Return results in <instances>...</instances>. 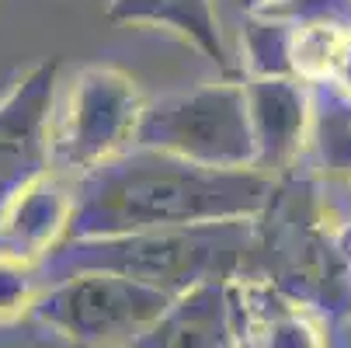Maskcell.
<instances>
[{
    "label": "cell",
    "mask_w": 351,
    "mask_h": 348,
    "mask_svg": "<svg viewBox=\"0 0 351 348\" xmlns=\"http://www.w3.org/2000/svg\"><path fill=\"white\" fill-rule=\"evenodd\" d=\"M275 181V174L258 167L219 171L149 146H132L73 181V220L66 240L258 220Z\"/></svg>",
    "instance_id": "obj_1"
},
{
    "label": "cell",
    "mask_w": 351,
    "mask_h": 348,
    "mask_svg": "<svg viewBox=\"0 0 351 348\" xmlns=\"http://www.w3.org/2000/svg\"><path fill=\"white\" fill-rule=\"evenodd\" d=\"M254 247V220H226L181 230H149L129 237L66 240L42 262V279H60L84 268L119 272L167 296L213 279H240Z\"/></svg>",
    "instance_id": "obj_2"
},
{
    "label": "cell",
    "mask_w": 351,
    "mask_h": 348,
    "mask_svg": "<svg viewBox=\"0 0 351 348\" xmlns=\"http://www.w3.org/2000/svg\"><path fill=\"white\" fill-rule=\"evenodd\" d=\"M254 272L306 310H344L351 303L344 240L330 233L317 188L306 178L275 181L265 213L254 220L247 275Z\"/></svg>",
    "instance_id": "obj_3"
},
{
    "label": "cell",
    "mask_w": 351,
    "mask_h": 348,
    "mask_svg": "<svg viewBox=\"0 0 351 348\" xmlns=\"http://www.w3.org/2000/svg\"><path fill=\"white\" fill-rule=\"evenodd\" d=\"M136 146L219 171L258 167V136L250 122L247 84H198L149 102L136 132Z\"/></svg>",
    "instance_id": "obj_4"
},
{
    "label": "cell",
    "mask_w": 351,
    "mask_h": 348,
    "mask_svg": "<svg viewBox=\"0 0 351 348\" xmlns=\"http://www.w3.org/2000/svg\"><path fill=\"white\" fill-rule=\"evenodd\" d=\"M174 296L119 272L84 268L45 282L32 317L56 338L80 348H132Z\"/></svg>",
    "instance_id": "obj_5"
},
{
    "label": "cell",
    "mask_w": 351,
    "mask_h": 348,
    "mask_svg": "<svg viewBox=\"0 0 351 348\" xmlns=\"http://www.w3.org/2000/svg\"><path fill=\"white\" fill-rule=\"evenodd\" d=\"M146 102L136 80L112 67H84L53 119V171L77 181L136 146Z\"/></svg>",
    "instance_id": "obj_6"
},
{
    "label": "cell",
    "mask_w": 351,
    "mask_h": 348,
    "mask_svg": "<svg viewBox=\"0 0 351 348\" xmlns=\"http://www.w3.org/2000/svg\"><path fill=\"white\" fill-rule=\"evenodd\" d=\"M60 60H42L0 94V216L35 181L53 174Z\"/></svg>",
    "instance_id": "obj_7"
},
{
    "label": "cell",
    "mask_w": 351,
    "mask_h": 348,
    "mask_svg": "<svg viewBox=\"0 0 351 348\" xmlns=\"http://www.w3.org/2000/svg\"><path fill=\"white\" fill-rule=\"evenodd\" d=\"M132 348H237L230 279H213L174 296Z\"/></svg>",
    "instance_id": "obj_8"
},
{
    "label": "cell",
    "mask_w": 351,
    "mask_h": 348,
    "mask_svg": "<svg viewBox=\"0 0 351 348\" xmlns=\"http://www.w3.org/2000/svg\"><path fill=\"white\" fill-rule=\"evenodd\" d=\"M247 105L258 136V171L278 178L299 157L313 102L295 77H254L247 84Z\"/></svg>",
    "instance_id": "obj_9"
},
{
    "label": "cell",
    "mask_w": 351,
    "mask_h": 348,
    "mask_svg": "<svg viewBox=\"0 0 351 348\" xmlns=\"http://www.w3.org/2000/svg\"><path fill=\"white\" fill-rule=\"evenodd\" d=\"M73 220V181L63 174H45L25 195H18L11 209L0 216V247L25 262L42 265L66 240Z\"/></svg>",
    "instance_id": "obj_10"
},
{
    "label": "cell",
    "mask_w": 351,
    "mask_h": 348,
    "mask_svg": "<svg viewBox=\"0 0 351 348\" xmlns=\"http://www.w3.org/2000/svg\"><path fill=\"white\" fill-rule=\"evenodd\" d=\"M105 18L112 25H154L181 35L191 42L206 60H213L230 80L233 63L226 56V45L219 35V21L213 11V0H112Z\"/></svg>",
    "instance_id": "obj_11"
},
{
    "label": "cell",
    "mask_w": 351,
    "mask_h": 348,
    "mask_svg": "<svg viewBox=\"0 0 351 348\" xmlns=\"http://www.w3.org/2000/svg\"><path fill=\"white\" fill-rule=\"evenodd\" d=\"M313 139L327 171H351V97L320 94L313 102Z\"/></svg>",
    "instance_id": "obj_12"
},
{
    "label": "cell",
    "mask_w": 351,
    "mask_h": 348,
    "mask_svg": "<svg viewBox=\"0 0 351 348\" xmlns=\"http://www.w3.org/2000/svg\"><path fill=\"white\" fill-rule=\"evenodd\" d=\"M42 289V265L0 247V324H14L32 314Z\"/></svg>",
    "instance_id": "obj_13"
},
{
    "label": "cell",
    "mask_w": 351,
    "mask_h": 348,
    "mask_svg": "<svg viewBox=\"0 0 351 348\" xmlns=\"http://www.w3.org/2000/svg\"><path fill=\"white\" fill-rule=\"evenodd\" d=\"M292 38L285 32V25H271V21H250L247 28V56H250V70L258 77H292L295 60H292Z\"/></svg>",
    "instance_id": "obj_14"
},
{
    "label": "cell",
    "mask_w": 351,
    "mask_h": 348,
    "mask_svg": "<svg viewBox=\"0 0 351 348\" xmlns=\"http://www.w3.org/2000/svg\"><path fill=\"white\" fill-rule=\"evenodd\" d=\"M344 255H348V265H351V233L344 237Z\"/></svg>",
    "instance_id": "obj_15"
}]
</instances>
